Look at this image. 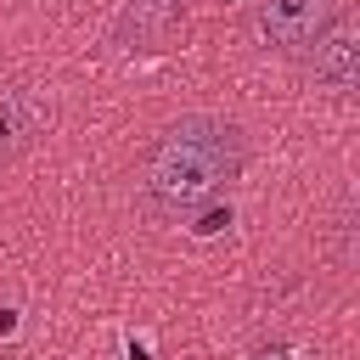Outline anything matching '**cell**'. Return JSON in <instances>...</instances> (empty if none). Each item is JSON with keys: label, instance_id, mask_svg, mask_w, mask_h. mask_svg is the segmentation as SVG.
<instances>
[{"label": "cell", "instance_id": "obj_2", "mask_svg": "<svg viewBox=\"0 0 360 360\" xmlns=\"http://www.w3.org/2000/svg\"><path fill=\"white\" fill-rule=\"evenodd\" d=\"M332 17H338V0H253L248 6V28L259 51L270 56H304Z\"/></svg>", "mask_w": 360, "mask_h": 360}, {"label": "cell", "instance_id": "obj_3", "mask_svg": "<svg viewBox=\"0 0 360 360\" xmlns=\"http://www.w3.org/2000/svg\"><path fill=\"white\" fill-rule=\"evenodd\" d=\"M51 90L34 79H0V169L17 163L51 129Z\"/></svg>", "mask_w": 360, "mask_h": 360}, {"label": "cell", "instance_id": "obj_5", "mask_svg": "<svg viewBox=\"0 0 360 360\" xmlns=\"http://www.w3.org/2000/svg\"><path fill=\"white\" fill-rule=\"evenodd\" d=\"M259 360H287V354L281 349H259Z\"/></svg>", "mask_w": 360, "mask_h": 360}, {"label": "cell", "instance_id": "obj_1", "mask_svg": "<svg viewBox=\"0 0 360 360\" xmlns=\"http://www.w3.org/2000/svg\"><path fill=\"white\" fill-rule=\"evenodd\" d=\"M242 163H248V135L231 118L186 112L141 146L135 197L158 219H191L242 174Z\"/></svg>", "mask_w": 360, "mask_h": 360}, {"label": "cell", "instance_id": "obj_4", "mask_svg": "<svg viewBox=\"0 0 360 360\" xmlns=\"http://www.w3.org/2000/svg\"><path fill=\"white\" fill-rule=\"evenodd\" d=\"M304 62H309V73H315L321 90L354 96V79H360V34H354V17H349L343 6H338V17L315 34V45L304 51Z\"/></svg>", "mask_w": 360, "mask_h": 360}]
</instances>
